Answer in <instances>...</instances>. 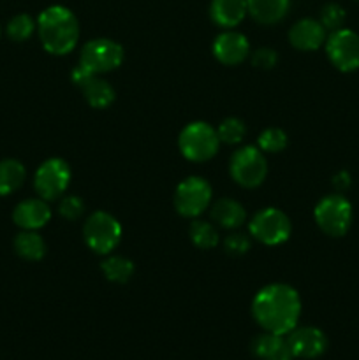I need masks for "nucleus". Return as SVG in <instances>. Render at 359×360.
Listing matches in <instances>:
<instances>
[{
	"label": "nucleus",
	"mask_w": 359,
	"mask_h": 360,
	"mask_svg": "<svg viewBox=\"0 0 359 360\" xmlns=\"http://www.w3.org/2000/svg\"><path fill=\"white\" fill-rule=\"evenodd\" d=\"M252 315L264 333L287 336L294 327H298L301 299L298 292L289 285H267L260 288L253 297Z\"/></svg>",
	"instance_id": "1"
},
{
	"label": "nucleus",
	"mask_w": 359,
	"mask_h": 360,
	"mask_svg": "<svg viewBox=\"0 0 359 360\" xmlns=\"http://www.w3.org/2000/svg\"><path fill=\"white\" fill-rule=\"evenodd\" d=\"M39 39L51 55H67L73 51L80 39V23L70 9L51 6L39 14Z\"/></svg>",
	"instance_id": "2"
},
{
	"label": "nucleus",
	"mask_w": 359,
	"mask_h": 360,
	"mask_svg": "<svg viewBox=\"0 0 359 360\" xmlns=\"http://www.w3.org/2000/svg\"><path fill=\"white\" fill-rule=\"evenodd\" d=\"M180 151L190 162H206L218 151L217 130L204 122H192L180 132Z\"/></svg>",
	"instance_id": "3"
},
{
	"label": "nucleus",
	"mask_w": 359,
	"mask_h": 360,
	"mask_svg": "<svg viewBox=\"0 0 359 360\" xmlns=\"http://www.w3.org/2000/svg\"><path fill=\"white\" fill-rule=\"evenodd\" d=\"M313 217L324 234L331 238H341L351 229L352 204L340 193L326 195L315 206Z\"/></svg>",
	"instance_id": "4"
},
{
	"label": "nucleus",
	"mask_w": 359,
	"mask_h": 360,
	"mask_svg": "<svg viewBox=\"0 0 359 360\" xmlns=\"http://www.w3.org/2000/svg\"><path fill=\"white\" fill-rule=\"evenodd\" d=\"M84 243L92 252L99 255H108L120 245L122 239V225L113 214L106 211H97L90 214L83 227Z\"/></svg>",
	"instance_id": "5"
},
{
	"label": "nucleus",
	"mask_w": 359,
	"mask_h": 360,
	"mask_svg": "<svg viewBox=\"0 0 359 360\" xmlns=\"http://www.w3.org/2000/svg\"><path fill=\"white\" fill-rule=\"evenodd\" d=\"M229 171L238 185L245 186V188H256L266 179V158L259 148L245 146L232 153Z\"/></svg>",
	"instance_id": "6"
},
{
	"label": "nucleus",
	"mask_w": 359,
	"mask_h": 360,
	"mask_svg": "<svg viewBox=\"0 0 359 360\" xmlns=\"http://www.w3.org/2000/svg\"><path fill=\"white\" fill-rule=\"evenodd\" d=\"M122 62L123 48L111 39H94V41L87 42L81 49L80 65H83L95 76L118 69Z\"/></svg>",
	"instance_id": "7"
},
{
	"label": "nucleus",
	"mask_w": 359,
	"mask_h": 360,
	"mask_svg": "<svg viewBox=\"0 0 359 360\" xmlns=\"http://www.w3.org/2000/svg\"><path fill=\"white\" fill-rule=\"evenodd\" d=\"M291 229L289 217L277 207L260 210L250 221V234L267 246H277L287 241Z\"/></svg>",
	"instance_id": "8"
},
{
	"label": "nucleus",
	"mask_w": 359,
	"mask_h": 360,
	"mask_svg": "<svg viewBox=\"0 0 359 360\" xmlns=\"http://www.w3.org/2000/svg\"><path fill=\"white\" fill-rule=\"evenodd\" d=\"M211 200V186L199 176L187 178L176 186L175 207L182 217L196 218L206 211Z\"/></svg>",
	"instance_id": "9"
},
{
	"label": "nucleus",
	"mask_w": 359,
	"mask_h": 360,
	"mask_svg": "<svg viewBox=\"0 0 359 360\" xmlns=\"http://www.w3.org/2000/svg\"><path fill=\"white\" fill-rule=\"evenodd\" d=\"M70 183V167L62 158H48L39 165L34 178L35 192L44 200H55Z\"/></svg>",
	"instance_id": "10"
},
{
	"label": "nucleus",
	"mask_w": 359,
	"mask_h": 360,
	"mask_svg": "<svg viewBox=\"0 0 359 360\" xmlns=\"http://www.w3.org/2000/svg\"><path fill=\"white\" fill-rule=\"evenodd\" d=\"M326 53L338 70L354 72L359 69V35L348 28L331 32L326 39Z\"/></svg>",
	"instance_id": "11"
},
{
	"label": "nucleus",
	"mask_w": 359,
	"mask_h": 360,
	"mask_svg": "<svg viewBox=\"0 0 359 360\" xmlns=\"http://www.w3.org/2000/svg\"><path fill=\"white\" fill-rule=\"evenodd\" d=\"M287 343L294 359H319L327 350V338L317 327H294L287 334Z\"/></svg>",
	"instance_id": "12"
},
{
	"label": "nucleus",
	"mask_w": 359,
	"mask_h": 360,
	"mask_svg": "<svg viewBox=\"0 0 359 360\" xmlns=\"http://www.w3.org/2000/svg\"><path fill=\"white\" fill-rule=\"evenodd\" d=\"M250 44L239 32L227 30L217 35L213 42V55L224 65H238L248 56Z\"/></svg>",
	"instance_id": "13"
},
{
	"label": "nucleus",
	"mask_w": 359,
	"mask_h": 360,
	"mask_svg": "<svg viewBox=\"0 0 359 360\" xmlns=\"http://www.w3.org/2000/svg\"><path fill=\"white\" fill-rule=\"evenodd\" d=\"M289 41L299 51H315L326 42V28L313 18H303L291 28Z\"/></svg>",
	"instance_id": "14"
},
{
	"label": "nucleus",
	"mask_w": 359,
	"mask_h": 360,
	"mask_svg": "<svg viewBox=\"0 0 359 360\" xmlns=\"http://www.w3.org/2000/svg\"><path fill=\"white\" fill-rule=\"evenodd\" d=\"M51 218V210L44 199H27L13 211V220L23 231H37Z\"/></svg>",
	"instance_id": "15"
},
{
	"label": "nucleus",
	"mask_w": 359,
	"mask_h": 360,
	"mask_svg": "<svg viewBox=\"0 0 359 360\" xmlns=\"http://www.w3.org/2000/svg\"><path fill=\"white\" fill-rule=\"evenodd\" d=\"M252 352L259 360H294L287 340L278 334L264 333L252 341Z\"/></svg>",
	"instance_id": "16"
},
{
	"label": "nucleus",
	"mask_w": 359,
	"mask_h": 360,
	"mask_svg": "<svg viewBox=\"0 0 359 360\" xmlns=\"http://www.w3.org/2000/svg\"><path fill=\"white\" fill-rule=\"evenodd\" d=\"M246 14V0H211L210 16L218 27L234 28L245 20Z\"/></svg>",
	"instance_id": "17"
},
{
	"label": "nucleus",
	"mask_w": 359,
	"mask_h": 360,
	"mask_svg": "<svg viewBox=\"0 0 359 360\" xmlns=\"http://www.w3.org/2000/svg\"><path fill=\"white\" fill-rule=\"evenodd\" d=\"M291 0H246V11L260 25L278 23L285 18Z\"/></svg>",
	"instance_id": "18"
},
{
	"label": "nucleus",
	"mask_w": 359,
	"mask_h": 360,
	"mask_svg": "<svg viewBox=\"0 0 359 360\" xmlns=\"http://www.w3.org/2000/svg\"><path fill=\"white\" fill-rule=\"evenodd\" d=\"M80 88L83 90V95L88 104L95 109H106L115 101V88L99 76L88 77Z\"/></svg>",
	"instance_id": "19"
},
{
	"label": "nucleus",
	"mask_w": 359,
	"mask_h": 360,
	"mask_svg": "<svg viewBox=\"0 0 359 360\" xmlns=\"http://www.w3.org/2000/svg\"><path fill=\"white\" fill-rule=\"evenodd\" d=\"M211 218L224 229H236L246 220V213L239 202L232 199H222L211 210Z\"/></svg>",
	"instance_id": "20"
},
{
	"label": "nucleus",
	"mask_w": 359,
	"mask_h": 360,
	"mask_svg": "<svg viewBox=\"0 0 359 360\" xmlns=\"http://www.w3.org/2000/svg\"><path fill=\"white\" fill-rule=\"evenodd\" d=\"M25 176H27V171L20 160L6 158L0 162V195H9L16 192L23 185Z\"/></svg>",
	"instance_id": "21"
},
{
	"label": "nucleus",
	"mask_w": 359,
	"mask_h": 360,
	"mask_svg": "<svg viewBox=\"0 0 359 360\" xmlns=\"http://www.w3.org/2000/svg\"><path fill=\"white\" fill-rule=\"evenodd\" d=\"M14 250L21 259L41 260L46 253V243L35 231H23L14 239Z\"/></svg>",
	"instance_id": "22"
},
{
	"label": "nucleus",
	"mask_w": 359,
	"mask_h": 360,
	"mask_svg": "<svg viewBox=\"0 0 359 360\" xmlns=\"http://www.w3.org/2000/svg\"><path fill=\"white\" fill-rule=\"evenodd\" d=\"M101 269L104 276L113 283H127L134 274V264L132 260L125 259V257L115 255L102 260Z\"/></svg>",
	"instance_id": "23"
},
{
	"label": "nucleus",
	"mask_w": 359,
	"mask_h": 360,
	"mask_svg": "<svg viewBox=\"0 0 359 360\" xmlns=\"http://www.w3.org/2000/svg\"><path fill=\"white\" fill-rule=\"evenodd\" d=\"M190 239L201 250H211L218 245V232L204 220H194L189 229Z\"/></svg>",
	"instance_id": "24"
},
{
	"label": "nucleus",
	"mask_w": 359,
	"mask_h": 360,
	"mask_svg": "<svg viewBox=\"0 0 359 360\" xmlns=\"http://www.w3.org/2000/svg\"><path fill=\"white\" fill-rule=\"evenodd\" d=\"M218 139L225 144H238L241 143L246 134L245 123L239 118H225L217 129Z\"/></svg>",
	"instance_id": "25"
},
{
	"label": "nucleus",
	"mask_w": 359,
	"mask_h": 360,
	"mask_svg": "<svg viewBox=\"0 0 359 360\" xmlns=\"http://www.w3.org/2000/svg\"><path fill=\"white\" fill-rule=\"evenodd\" d=\"M259 150L266 153H280L287 148V134L282 129H266L259 136Z\"/></svg>",
	"instance_id": "26"
},
{
	"label": "nucleus",
	"mask_w": 359,
	"mask_h": 360,
	"mask_svg": "<svg viewBox=\"0 0 359 360\" xmlns=\"http://www.w3.org/2000/svg\"><path fill=\"white\" fill-rule=\"evenodd\" d=\"M35 30V21L28 14H18L7 23V35L13 41H27Z\"/></svg>",
	"instance_id": "27"
},
{
	"label": "nucleus",
	"mask_w": 359,
	"mask_h": 360,
	"mask_svg": "<svg viewBox=\"0 0 359 360\" xmlns=\"http://www.w3.org/2000/svg\"><path fill=\"white\" fill-rule=\"evenodd\" d=\"M345 21V9L338 4H326L320 11V23L326 30H340Z\"/></svg>",
	"instance_id": "28"
},
{
	"label": "nucleus",
	"mask_w": 359,
	"mask_h": 360,
	"mask_svg": "<svg viewBox=\"0 0 359 360\" xmlns=\"http://www.w3.org/2000/svg\"><path fill=\"white\" fill-rule=\"evenodd\" d=\"M250 246L252 245H250L248 236L241 234V232H236V234L227 236L224 241L225 252H227L229 255H234V257L245 255V253L250 250Z\"/></svg>",
	"instance_id": "29"
},
{
	"label": "nucleus",
	"mask_w": 359,
	"mask_h": 360,
	"mask_svg": "<svg viewBox=\"0 0 359 360\" xmlns=\"http://www.w3.org/2000/svg\"><path fill=\"white\" fill-rule=\"evenodd\" d=\"M58 211L63 218H67V220H77V218L83 214L84 204H83V200L76 195L63 197L62 202H60Z\"/></svg>",
	"instance_id": "30"
},
{
	"label": "nucleus",
	"mask_w": 359,
	"mask_h": 360,
	"mask_svg": "<svg viewBox=\"0 0 359 360\" xmlns=\"http://www.w3.org/2000/svg\"><path fill=\"white\" fill-rule=\"evenodd\" d=\"M277 62H278V55L277 51L271 48L257 49L252 56V63L257 67V69H264V70L273 69V67L277 65Z\"/></svg>",
	"instance_id": "31"
},
{
	"label": "nucleus",
	"mask_w": 359,
	"mask_h": 360,
	"mask_svg": "<svg viewBox=\"0 0 359 360\" xmlns=\"http://www.w3.org/2000/svg\"><path fill=\"white\" fill-rule=\"evenodd\" d=\"M333 185H334V188L340 190V192H344V190H347L348 186H351V174L345 171L338 172V174L333 178Z\"/></svg>",
	"instance_id": "32"
}]
</instances>
